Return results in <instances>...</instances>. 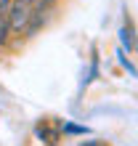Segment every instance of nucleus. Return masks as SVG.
<instances>
[{
    "mask_svg": "<svg viewBox=\"0 0 138 146\" xmlns=\"http://www.w3.org/2000/svg\"><path fill=\"white\" fill-rule=\"evenodd\" d=\"M56 11V0H37V3L32 5V16H29V24H27V35L32 37L37 29H42L48 24V19H50V13Z\"/></svg>",
    "mask_w": 138,
    "mask_h": 146,
    "instance_id": "obj_1",
    "label": "nucleus"
},
{
    "mask_svg": "<svg viewBox=\"0 0 138 146\" xmlns=\"http://www.w3.org/2000/svg\"><path fill=\"white\" fill-rule=\"evenodd\" d=\"M29 16H32V5L13 0L11 11H8V24H11V32H24V29H27V24H29Z\"/></svg>",
    "mask_w": 138,
    "mask_h": 146,
    "instance_id": "obj_2",
    "label": "nucleus"
},
{
    "mask_svg": "<svg viewBox=\"0 0 138 146\" xmlns=\"http://www.w3.org/2000/svg\"><path fill=\"white\" fill-rule=\"evenodd\" d=\"M119 40H122V45H125L127 50L138 48V42H135V37H133V27H130V24H125V27L119 29Z\"/></svg>",
    "mask_w": 138,
    "mask_h": 146,
    "instance_id": "obj_3",
    "label": "nucleus"
},
{
    "mask_svg": "<svg viewBox=\"0 0 138 146\" xmlns=\"http://www.w3.org/2000/svg\"><path fill=\"white\" fill-rule=\"evenodd\" d=\"M8 37H11V24H8V16H0V45H5Z\"/></svg>",
    "mask_w": 138,
    "mask_h": 146,
    "instance_id": "obj_4",
    "label": "nucleus"
},
{
    "mask_svg": "<svg viewBox=\"0 0 138 146\" xmlns=\"http://www.w3.org/2000/svg\"><path fill=\"white\" fill-rule=\"evenodd\" d=\"M117 56H119V64H122L125 69H127V72L133 74V77H138V69H135V66H133V64H130V61H127V58H125V50H122V48L117 50Z\"/></svg>",
    "mask_w": 138,
    "mask_h": 146,
    "instance_id": "obj_5",
    "label": "nucleus"
},
{
    "mask_svg": "<svg viewBox=\"0 0 138 146\" xmlns=\"http://www.w3.org/2000/svg\"><path fill=\"white\" fill-rule=\"evenodd\" d=\"M11 5H13V0H0V16H8Z\"/></svg>",
    "mask_w": 138,
    "mask_h": 146,
    "instance_id": "obj_6",
    "label": "nucleus"
},
{
    "mask_svg": "<svg viewBox=\"0 0 138 146\" xmlns=\"http://www.w3.org/2000/svg\"><path fill=\"white\" fill-rule=\"evenodd\" d=\"M66 133H88V127H80V125H64Z\"/></svg>",
    "mask_w": 138,
    "mask_h": 146,
    "instance_id": "obj_7",
    "label": "nucleus"
},
{
    "mask_svg": "<svg viewBox=\"0 0 138 146\" xmlns=\"http://www.w3.org/2000/svg\"><path fill=\"white\" fill-rule=\"evenodd\" d=\"M19 3H29V5H34V3H37V0H19Z\"/></svg>",
    "mask_w": 138,
    "mask_h": 146,
    "instance_id": "obj_8",
    "label": "nucleus"
}]
</instances>
